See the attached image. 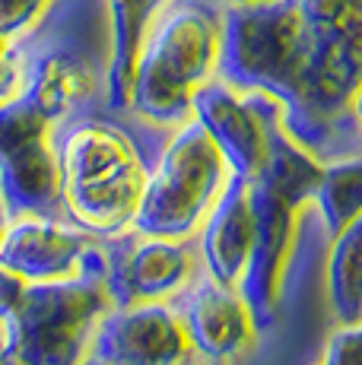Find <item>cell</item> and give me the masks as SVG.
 <instances>
[{"label": "cell", "mask_w": 362, "mask_h": 365, "mask_svg": "<svg viewBox=\"0 0 362 365\" xmlns=\"http://www.w3.org/2000/svg\"><path fill=\"white\" fill-rule=\"evenodd\" d=\"M6 220H10V213H6V203H4V197H0V232H4Z\"/></svg>", "instance_id": "obj_25"}, {"label": "cell", "mask_w": 362, "mask_h": 365, "mask_svg": "<svg viewBox=\"0 0 362 365\" xmlns=\"http://www.w3.org/2000/svg\"><path fill=\"white\" fill-rule=\"evenodd\" d=\"M86 365H105V362H102V359H95V356H93V359H89Z\"/></svg>", "instance_id": "obj_26"}, {"label": "cell", "mask_w": 362, "mask_h": 365, "mask_svg": "<svg viewBox=\"0 0 362 365\" xmlns=\"http://www.w3.org/2000/svg\"><path fill=\"white\" fill-rule=\"evenodd\" d=\"M178 312L191 336L194 359L204 365H239L261 334L242 292L210 277H200L178 299Z\"/></svg>", "instance_id": "obj_11"}, {"label": "cell", "mask_w": 362, "mask_h": 365, "mask_svg": "<svg viewBox=\"0 0 362 365\" xmlns=\"http://www.w3.org/2000/svg\"><path fill=\"white\" fill-rule=\"evenodd\" d=\"M321 32L302 16L296 0L222 16L219 80L239 89L270 93L283 102V121L296 133L309 102Z\"/></svg>", "instance_id": "obj_3"}, {"label": "cell", "mask_w": 362, "mask_h": 365, "mask_svg": "<svg viewBox=\"0 0 362 365\" xmlns=\"http://www.w3.org/2000/svg\"><path fill=\"white\" fill-rule=\"evenodd\" d=\"M111 264L108 242L67 216L19 213L0 232V267L26 283H64V279L105 277Z\"/></svg>", "instance_id": "obj_7"}, {"label": "cell", "mask_w": 362, "mask_h": 365, "mask_svg": "<svg viewBox=\"0 0 362 365\" xmlns=\"http://www.w3.org/2000/svg\"><path fill=\"white\" fill-rule=\"evenodd\" d=\"M26 289H29L26 279H19L16 273L0 267V324H6V321L13 318V312H16L19 302L26 296Z\"/></svg>", "instance_id": "obj_21"}, {"label": "cell", "mask_w": 362, "mask_h": 365, "mask_svg": "<svg viewBox=\"0 0 362 365\" xmlns=\"http://www.w3.org/2000/svg\"><path fill=\"white\" fill-rule=\"evenodd\" d=\"M324 163L311 146H305L283 121V102L276 108L274 121H270V143H267V163L264 172L257 175L254 185H261L267 194L280 197L283 203L296 210H305L315 203L318 185H321Z\"/></svg>", "instance_id": "obj_14"}, {"label": "cell", "mask_w": 362, "mask_h": 365, "mask_svg": "<svg viewBox=\"0 0 362 365\" xmlns=\"http://www.w3.org/2000/svg\"><path fill=\"white\" fill-rule=\"evenodd\" d=\"M318 365H362V321L333 327Z\"/></svg>", "instance_id": "obj_20"}, {"label": "cell", "mask_w": 362, "mask_h": 365, "mask_svg": "<svg viewBox=\"0 0 362 365\" xmlns=\"http://www.w3.org/2000/svg\"><path fill=\"white\" fill-rule=\"evenodd\" d=\"M254 245L248 255L245 273H242L239 292L252 308L257 327L270 324L280 308L283 289H286L292 248H296V229L302 210L289 207L280 197L267 194L261 185H254Z\"/></svg>", "instance_id": "obj_12"}, {"label": "cell", "mask_w": 362, "mask_h": 365, "mask_svg": "<svg viewBox=\"0 0 362 365\" xmlns=\"http://www.w3.org/2000/svg\"><path fill=\"white\" fill-rule=\"evenodd\" d=\"M254 229H257L254 181L232 175L222 197L213 207V213L207 216V222L200 226L197 238H194L204 277L239 289L248 255H252V245H254Z\"/></svg>", "instance_id": "obj_13"}, {"label": "cell", "mask_w": 362, "mask_h": 365, "mask_svg": "<svg viewBox=\"0 0 362 365\" xmlns=\"http://www.w3.org/2000/svg\"><path fill=\"white\" fill-rule=\"evenodd\" d=\"M111 264L105 273L115 305L178 302L204 277L194 238H159L128 232L111 238Z\"/></svg>", "instance_id": "obj_8"}, {"label": "cell", "mask_w": 362, "mask_h": 365, "mask_svg": "<svg viewBox=\"0 0 362 365\" xmlns=\"http://www.w3.org/2000/svg\"><path fill=\"white\" fill-rule=\"evenodd\" d=\"M111 308L105 277L32 283L4 324L10 365H86Z\"/></svg>", "instance_id": "obj_5"}, {"label": "cell", "mask_w": 362, "mask_h": 365, "mask_svg": "<svg viewBox=\"0 0 362 365\" xmlns=\"http://www.w3.org/2000/svg\"><path fill=\"white\" fill-rule=\"evenodd\" d=\"M0 365H10V356H6V331L0 324Z\"/></svg>", "instance_id": "obj_24"}, {"label": "cell", "mask_w": 362, "mask_h": 365, "mask_svg": "<svg viewBox=\"0 0 362 365\" xmlns=\"http://www.w3.org/2000/svg\"><path fill=\"white\" fill-rule=\"evenodd\" d=\"M64 128L67 124L26 86L0 105V197L10 216H64L58 156Z\"/></svg>", "instance_id": "obj_6"}, {"label": "cell", "mask_w": 362, "mask_h": 365, "mask_svg": "<svg viewBox=\"0 0 362 365\" xmlns=\"http://www.w3.org/2000/svg\"><path fill=\"white\" fill-rule=\"evenodd\" d=\"M95 359L105 365H194L178 302L115 305L95 334Z\"/></svg>", "instance_id": "obj_10"}, {"label": "cell", "mask_w": 362, "mask_h": 365, "mask_svg": "<svg viewBox=\"0 0 362 365\" xmlns=\"http://www.w3.org/2000/svg\"><path fill=\"white\" fill-rule=\"evenodd\" d=\"M71 0H0V35L32 45Z\"/></svg>", "instance_id": "obj_18"}, {"label": "cell", "mask_w": 362, "mask_h": 365, "mask_svg": "<svg viewBox=\"0 0 362 365\" xmlns=\"http://www.w3.org/2000/svg\"><path fill=\"white\" fill-rule=\"evenodd\" d=\"M29 76V45H19L0 35V105L19 96Z\"/></svg>", "instance_id": "obj_19"}, {"label": "cell", "mask_w": 362, "mask_h": 365, "mask_svg": "<svg viewBox=\"0 0 362 365\" xmlns=\"http://www.w3.org/2000/svg\"><path fill=\"white\" fill-rule=\"evenodd\" d=\"M346 118H350L353 128H356L359 137H362V80H359V86L353 89V96H350V105H346Z\"/></svg>", "instance_id": "obj_22"}, {"label": "cell", "mask_w": 362, "mask_h": 365, "mask_svg": "<svg viewBox=\"0 0 362 365\" xmlns=\"http://www.w3.org/2000/svg\"><path fill=\"white\" fill-rule=\"evenodd\" d=\"M61 210L86 232L121 238L130 232L150 165L134 133L105 118H73L58 137Z\"/></svg>", "instance_id": "obj_2"}, {"label": "cell", "mask_w": 362, "mask_h": 365, "mask_svg": "<svg viewBox=\"0 0 362 365\" xmlns=\"http://www.w3.org/2000/svg\"><path fill=\"white\" fill-rule=\"evenodd\" d=\"M302 16L324 38L343 41L362 54V0H296Z\"/></svg>", "instance_id": "obj_17"}, {"label": "cell", "mask_w": 362, "mask_h": 365, "mask_svg": "<svg viewBox=\"0 0 362 365\" xmlns=\"http://www.w3.org/2000/svg\"><path fill=\"white\" fill-rule=\"evenodd\" d=\"M232 168L197 118H187L159 150L156 165L146 172L140 207L130 232L159 238H197L226 191Z\"/></svg>", "instance_id": "obj_4"}, {"label": "cell", "mask_w": 362, "mask_h": 365, "mask_svg": "<svg viewBox=\"0 0 362 365\" xmlns=\"http://www.w3.org/2000/svg\"><path fill=\"white\" fill-rule=\"evenodd\" d=\"M315 210L324 222L327 238L362 216V153L324 163L321 185L315 194Z\"/></svg>", "instance_id": "obj_16"}, {"label": "cell", "mask_w": 362, "mask_h": 365, "mask_svg": "<svg viewBox=\"0 0 362 365\" xmlns=\"http://www.w3.org/2000/svg\"><path fill=\"white\" fill-rule=\"evenodd\" d=\"M280 99L257 89H239L226 80H210L197 89L191 105V118L204 124L210 140L222 153L232 175L257 181L267 163L270 121H274Z\"/></svg>", "instance_id": "obj_9"}, {"label": "cell", "mask_w": 362, "mask_h": 365, "mask_svg": "<svg viewBox=\"0 0 362 365\" xmlns=\"http://www.w3.org/2000/svg\"><path fill=\"white\" fill-rule=\"evenodd\" d=\"M222 16L219 0H159L140 35L124 111L165 133L185 124L197 89L219 76Z\"/></svg>", "instance_id": "obj_1"}, {"label": "cell", "mask_w": 362, "mask_h": 365, "mask_svg": "<svg viewBox=\"0 0 362 365\" xmlns=\"http://www.w3.org/2000/svg\"><path fill=\"white\" fill-rule=\"evenodd\" d=\"M324 299L337 324L362 321V216L331 235L324 257Z\"/></svg>", "instance_id": "obj_15"}, {"label": "cell", "mask_w": 362, "mask_h": 365, "mask_svg": "<svg viewBox=\"0 0 362 365\" xmlns=\"http://www.w3.org/2000/svg\"><path fill=\"white\" fill-rule=\"evenodd\" d=\"M226 10H252V6H270V4H283V0H219Z\"/></svg>", "instance_id": "obj_23"}]
</instances>
